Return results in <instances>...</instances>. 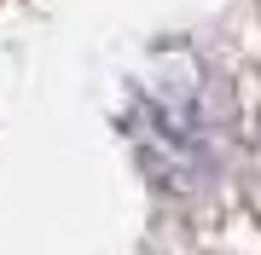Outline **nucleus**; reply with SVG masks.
I'll return each mask as SVG.
<instances>
[{
  "label": "nucleus",
  "instance_id": "f257e3e1",
  "mask_svg": "<svg viewBox=\"0 0 261 255\" xmlns=\"http://www.w3.org/2000/svg\"><path fill=\"white\" fill-rule=\"evenodd\" d=\"M128 133L140 168L174 197H203L232 162V93L197 58L157 64L134 87Z\"/></svg>",
  "mask_w": 261,
  "mask_h": 255
}]
</instances>
